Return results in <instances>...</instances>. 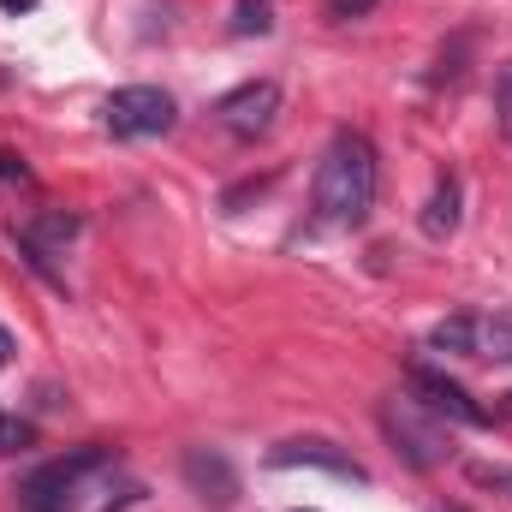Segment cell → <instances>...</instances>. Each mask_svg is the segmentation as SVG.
<instances>
[{
    "label": "cell",
    "mask_w": 512,
    "mask_h": 512,
    "mask_svg": "<svg viewBox=\"0 0 512 512\" xmlns=\"http://www.w3.org/2000/svg\"><path fill=\"white\" fill-rule=\"evenodd\" d=\"M179 120V102L167 96V90H155V84H126V90H114L108 102H102V126L114 131V137H167Z\"/></svg>",
    "instance_id": "obj_4"
},
{
    "label": "cell",
    "mask_w": 512,
    "mask_h": 512,
    "mask_svg": "<svg viewBox=\"0 0 512 512\" xmlns=\"http://www.w3.org/2000/svg\"><path fill=\"white\" fill-rule=\"evenodd\" d=\"M227 30H233V36H268V30H274V6H268V0H239V12H233Z\"/></svg>",
    "instance_id": "obj_12"
},
{
    "label": "cell",
    "mask_w": 512,
    "mask_h": 512,
    "mask_svg": "<svg viewBox=\"0 0 512 512\" xmlns=\"http://www.w3.org/2000/svg\"><path fill=\"white\" fill-rule=\"evenodd\" d=\"M471 483L495 489V495H512V465H471Z\"/></svg>",
    "instance_id": "obj_14"
},
{
    "label": "cell",
    "mask_w": 512,
    "mask_h": 512,
    "mask_svg": "<svg viewBox=\"0 0 512 512\" xmlns=\"http://www.w3.org/2000/svg\"><path fill=\"white\" fill-rule=\"evenodd\" d=\"M471 358H495V364H512V310H495V316H471Z\"/></svg>",
    "instance_id": "obj_11"
},
{
    "label": "cell",
    "mask_w": 512,
    "mask_h": 512,
    "mask_svg": "<svg viewBox=\"0 0 512 512\" xmlns=\"http://www.w3.org/2000/svg\"><path fill=\"white\" fill-rule=\"evenodd\" d=\"M370 6H376V0H328V12H334V18H364Z\"/></svg>",
    "instance_id": "obj_17"
},
{
    "label": "cell",
    "mask_w": 512,
    "mask_h": 512,
    "mask_svg": "<svg viewBox=\"0 0 512 512\" xmlns=\"http://www.w3.org/2000/svg\"><path fill=\"white\" fill-rule=\"evenodd\" d=\"M495 417H512V393H501V405H495Z\"/></svg>",
    "instance_id": "obj_20"
},
{
    "label": "cell",
    "mask_w": 512,
    "mask_h": 512,
    "mask_svg": "<svg viewBox=\"0 0 512 512\" xmlns=\"http://www.w3.org/2000/svg\"><path fill=\"white\" fill-rule=\"evenodd\" d=\"M12 352H18V340H12V334H6V328H0V370H6V364H12Z\"/></svg>",
    "instance_id": "obj_18"
},
{
    "label": "cell",
    "mask_w": 512,
    "mask_h": 512,
    "mask_svg": "<svg viewBox=\"0 0 512 512\" xmlns=\"http://www.w3.org/2000/svg\"><path fill=\"white\" fill-rule=\"evenodd\" d=\"M12 245H18V256L36 268V274H48L54 286H66V274L54 268V256H66V245L78 239V215H66V209H48V215H30L18 233H6Z\"/></svg>",
    "instance_id": "obj_6"
},
{
    "label": "cell",
    "mask_w": 512,
    "mask_h": 512,
    "mask_svg": "<svg viewBox=\"0 0 512 512\" xmlns=\"http://www.w3.org/2000/svg\"><path fill=\"white\" fill-rule=\"evenodd\" d=\"M274 114H280V84L274 78H251V84H239V90H227L215 102V126L227 131V137H239V143L268 137Z\"/></svg>",
    "instance_id": "obj_5"
},
{
    "label": "cell",
    "mask_w": 512,
    "mask_h": 512,
    "mask_svg": "<svg viewBox=\"0 0 512 512\" xmlns=\"http://www.w3.org/2000/svg\"><path fill=\"white\" fill-rule=\"evenodd\" d=\"M24 179H30V167L18 155H0V185H24Z\"/></svg>",
    "instance_id": "obj_16"
},
{
    "label": "cell",
    "mask_w": 512,
    "mask_h": 512,
    "mask_svg": "<svg viewBox=\"0 0 512 512\" xmlns=\"http://www.w3.org/2000/svg\"><path fill=\"white\" fill-rule=\"evenodd\" d=\"M495 120L512 137V66H501V78H495Z\"/></svg>",
    "instance_id": "obj_15"
},
{
    "label": "cell",
    "mask_w": 512,
    "mask_h": 512,
    "mask_svg": "<svg viewBox=\"0 0 512 512\" xmlns=\"http://www.w3.org/2000/svg\"><path fill=\"white\" fill-rule=\"evenodd\" d=\"M459 203H465V191H459V179L453 173H441L435 179V191H429V203H423V215H417V227H423V239H453L459 233Z\"/></svg>",
    "instance_id": "obj_10"
},
{
    "label": "cell",
    "mask_w": 512,
    "mask_h": 512,
    "mask_svg": "<svg viewBox=\"0 0 512 512\" xmlns=\"http://www.w3.org/2000/svg\"><path fill=\"white\" fill-rule=\"evenodd\" d=\"M441 512H465V507H441Z\"/></svg>",
    "instance_id": "obj_22"
},
{
    "label": "cell",
    "mask_w": 512,
    "mask_h": 512,
    "mask_svg": "<svg viewBox=\"0 0 512 512\" xmlns=\"http://www.w3.org/2000/svg\"><path fill=\"white\" fill-rule=\"evenodd\" d=\"M108 465H114V453H108L102 441L72 447V453L36 465V471L18 483V501H24V512H72L84 501V483H90L96 471H108Z\"/></svg>",
    "instance_id": "obj_3"
},
{
    "label": "cell",
    "mask_w": 512,
    "mask_h": 512,
    "mask_svg": "<svg viewBox=\"0 0 512 512\" xmlns=\"http://www.w3.org/2000/svg\"><path fill=\"white\" fill-rule=\"evenodd\" d=\"M36 0H0V12H30Z\"/></svg>",
    "instance_id": "obj_19"
},
{
    "label": "cell",
    "mask_w": 512,
    "mask_h": 512,
    "mask_svg": "<svg viewBox=\"0 0 512 512\" xmlns=\"http://www.w3.org/2000/svg\"><path fill=\"white\" fill-rule=\"evenodd\" d=\"M376 191H382V161H376V143L364 131H334V143L322 149L316 161V179H310V209L322 227H364L370 209H376Z\"/></svg>",
    "instance_id": "obj_1"
},
{
    "label": "cell",
    "mask_w": 512,
    "mask_h": 512,
    "mask_svg": "<svg viewBox=\"0 0 512 512\" xmlns=\"http://www.w3.org/2000/svg\"><path fill=\"white\" fill-rule=\"evenodd\" d=\"M30 441H36V429H30L24 417H6V411H0V459H6V453H24Z\"/></svg>",
    "instance_id": "obj_13"
},
{
    "label": "cell",
    "mask_w": 512,
    "mask_h": 512,
    "mask_svg": "<svg viewBox=\"0 0 512 512\" xmlns=\"http://www.w3.org/2000/svg\"><path fill=\"white\" fill-rule=\"evenodd\" d=\"M185 483H191L203 501H215V507H233V501H239L233 465H227L221 453H209V447H191V453H185Z\"/></svg>",
    "instance_id": "obj_9"
},
{
    "label": "cell",
    "mask_w": 512,
    "mask_h": 512,
    "mask_svg": "<svg viewBox=\"0 0 512 512\" xmlns=\"http://www.w3.org/2000/svg\"><path fill=\"white\" fill-rule=\"evenodd\" d=\"M405 387H411V399H417V405H429V411H435V417H447V423H465V429L495 423V411H489V405H477V399L453 382V376H441V370H429V364H411V370H405Z\"/></svg>",
    "instance_id": "obj_7"
},
{
    "label": "cell",
    "mask_w": 512,
    "mask_h": 512,
    "mask_svg": "<svg viewBox=\"0 0 512 512\" xmlns=\"http://www.w3.org/2000/svg\"><path fill=\"white\" fill-rule=\"evenodd\" d=\"M268 465H274V471L316 465V471H334V477H346V483H370V471H364L352 453H340L334 441H280V447L268 453Z\"/></svg>",
    "instance_id": "obj_8"
},
{
    "label": "cell",
    "mask_w": 512,
    "mask_h": 512,
    "mask_svg": "<svg viewBox=\"0 0 512 512\" xmlns=\"http://www.w3.org/2000/svg\"><path fill=\"white\" fill-rule=\"evenodd\" d=\"M382 435L393 441V453L411 465V471H435V465H447L459 447H453V429H447V417H435L429 405H417L411 393H393L382 399Z\"/></svg>",
    "instance_id": "obj_2"
},
{
    "label": "cell",
    "mask_w": 512,
    "mask_h": 512,
    "mask_svg": "<svg viewBox=\"0 0 512 512\" xmlns=\"http://www.w3.org/2000/svg\"><path fill=\"white\" fill-rule=\"evenodd\" d=\"M292 512H316V507H292Z\"/></svg>",
    "instance_id": "obj_21"
}]
</instances>
